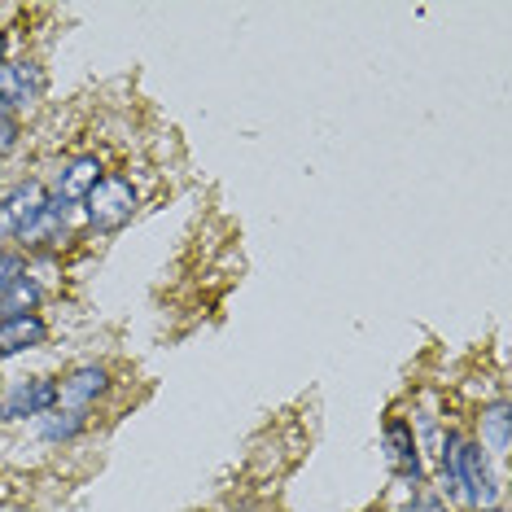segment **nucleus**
Returning a JSON list of instances; mask_svg holds the SVG:
<instances>
[{
    "label": "nucleus",
    "mask_w": 512,
    "mask_h": 512,
    "mask_svg": "<svg viewBox=\"0 0 512 512\" xmlns=\"http://www.w3.org/2000/svg\"><path fill=\"white\" fill-rule=\"evenodd\" d=\"M84 224L92 232H119L136 219V211H141V189H136L127 176H114V171H106V176L97 180V189H92L84 202Z\"/></svg>",
    "instance_id": "nucleus-1"
},
{
    "label": "nucleus",
    "mask_w": 512,
    "mask_h": 512,
    "mask_svg": "<svg viewBox=\"0 0 512 512\" xmlns=\"http://www.w3.org/2000/svg\"><path fill=\"white\" fill-rule=\"evenodd\" d=\"M499 499H504V486H499L495 460L486 456L473 438H464V447H460V504L469 512H486V508H499Z\"/></svg>",
    "instance_id": "nucleus-2"
},
{
    "label": "nucleus",
    "mask_w": 512,
    "mask_h": 512,
    "mask_svg": "<svg viewBox=\"0 0 512 512\" xmlns=\"http://www.w3.org/2000/svg\"><path fill=\"white\" fill-rule=\"evenodd\" d=\"M49 206V184L44 180H18L0 193V246H14V241L27 232Z\"/></svg>",
    "instance_id": "nucleus-3"
},
{
    "label": "nucleus",
    "mask_w": 512,
    "mask_h": 512,
    "mask_svg": "<svg viewBox=\"0 0 512 512\" xmlns=\"http://www.w3.org/2000/svg\"><path fill=\"white\" fill-rule=\"evenodd\" d=\"M57 407V377H22L14 386L0 390V425L40 421Z\"/></svg>",
    "instance_id": "nucleus-4"
},
{
    "label": "nucleus",
    "mask_w": 512,
    "mask_h": 512,
    "mask_svg": "<svg viewBox=\"0 0 512 512\" xmlns=\"http://www.w3.org/2000/svg\"><path fill=\"white\" fill-rule=\"evenodd\" d=\"M49 92V75L36 57H9L0 66V110L22 114V110H36Z\"/></svg>",
    "instance_id": "nucleus-5"
},
{
    "label": "nucleus",
    "mask_w": 512,
    "mask_h": 512,
    "mask_svg": "<svg viewBox=\"0 0 512 512\" xmlns=\"http://www.w3.org/2000/svg\"><path fill=\"white\" fill-rule=\"evenodd\" d=\"M381 447H386V464L399 482H412V491L425 486V460H421V438L407 416H390L381 425Z\"/></svg>",
    "instance_id": "nucleus-6"
},
{
    "label": "nucleus",
    "mask_w": 512,
    "mask_h": 512,
    "mask_svg": "<svg viewBox=\"0 0 512 512\" xmlns=\"http://www.w3.org/2000/svg\"><path fill=\"white\" fill-rule=\"evenodd\" d=\"M114 390V372L106 364H79L66 377H57V407L66 412H92Z\"/></svg>",
    "instance_id": "nucleus-7"
},
{
    "label": "nucleus",
    "mask_w": 512,
    "mask_h": 512,
    "mask_svg": "<svg viewBox=\"0 0 512 512\" xmlns=\"http://www.w3.org/2000/svg\"><path fill=\"white\" fill-rule=\"evenodd\" d=\"M101 176H106V167H101L97 154H75V158L62 162V171L53 176V189L49 193L57 197V202H66V206H79L92 189H97Z\"/></svg>",
    "instance_id": "nucleus-8"
},
{
    "label": "nucleus",
    "mask_w": 512,
    "mask_h": 512,
    "mask_svg": "<svg viewBox=\"0 0 512 512\" xmlns=\"http://www.w3.org/2000/svg\"><path fill=\"white\" fill-rule=\"evenodd\" d=\"M473 442L486 451L491 460H504L512 451V407L508 399H491L477 407V434Z\"/></svg>",
    "instance_id": "nucleus-9"
},
{
    "label": "nucleus",
    "mask_w": 512,
    "mask_h": 512,
    "mask_svg": "<svg viewBox=\"0 0 512 512\" xmlns=\"http://www.w3.org/2000/svg\"><path fill=\"white\" fill-rule=\"evenodd\" d=\"M44 342H49V320L40 311H31V316H0V359L40 351Z\"/></svg>",
    "instance_id": "nucleus-10"
},
{
    "label": "nucleus",
    "mask_w": 512,
    "mask_h": 512,
    "mask_svg": "<svg viewBox=\"0 0 512 512\" xmlns=\"http://www.w3.org/2000/svg\"><path fill=\"white\" fill-rule=\"evenodd\" d=\"M84 429H88V412H66V407H53L49 416L36 421V434H40V442H49V447L75 442Z\"/></svg>",
    "instance_id": "nucleus-11"
},
{
    "label": "nucleus",
    "mask_w": 512,
    "mask_h": 512,
    "mask_svg": "<svg viewBox=\"0 0 512 512\" xmlns=\"http://www.w3.org/2000/svg\"><path fill=\"white\" fill-rule=\"evenodd\" d=\"M40 307H44V285L27 267V276H18V281L0 294V316H31V311H40Z\"/></svg>",
    "instance_id": "nucleus-12"
},
{
    "label": "nucleus",
    "mask_w": 512,
    "mask_h": 512,
    "mask_svg": "<svg viewBox=\"0 0 512 512\" xmlns=\"http://www.w3.org/2000/svg\"><path fill=\"white\" fill-rule=\"evenodd\" d=\"M22 145V119L9 110H0V158L14 154V149Z\"/></svg>",
    "instance_id": "nucleus-13"
},
{
    "label": "nucleus",
    "mask_w": 512,
    "mask_h": 512,
    "mask_svg": "<svg viewBox=\"0 0 512 512\" xmlns=\"http://www.w3.org/2000/svg\"><path fill=\"white\" fill-rule=\"evenodd\" d=\"M403 512H451V504L442 495L429 491V495H412V504H407Z\"/></svg>",
    "instance_id": "nucleus-14"
},
{
    "label": "nucleus",
    "mask_w": 512,
    "mask_h": 512,
    "mask_svg": "<svg viewBox=\"0 0 512 512\" xmlns=\"http://www.w3.org/2000/svg\"><path fill=\"white\" fill-rule=\"evenodd\" d=\"M5 62H9V40L0 36V66H5Z\"/></svg>",
    "instance_id": "nucleus-15"
},
{
    "label": "nucleus",
    "mask_w": 512,
    "mask_h": 512,
    "mask_svg": "<svg viewBox=\"0 0 512 512\" xmlns=\"http://www.w3.org/2000/svg\"><path fill=\"white\" fill-rule=\"evenodd\" d=\"M9 189V184H5V167H0V193H5Z\"/></svg>",
    "instance_id": "nucleus-16"
},
{
    "label": "nucleus",
    "mask_w": 512,
    "mask_h": 512,
    "mask_svg": "<svg viewBox=\"0 0 512 512\" xmlns=\"http://www.w3.org/2000/svg\"><path fill=\"white\" fill-rule=\"evenodd\" d=\"M486 512H504V504H499V508H486Z\"/></svg>",
    "instance_id": "nucleus-17"
},
{
    "label": "nucleus",
    "mask_w": 512,
    "mask_h": 512,
    "mask_svg": "<svg viewBox=\"0 0 512 512\" xmlns=\"http://www.w3.org/2000/svg\"><path fill=\"white\" fill-rule=\"evenodd\" d=\"M0 390H5V377H0Z\"/></svg>",
    "instance_id": "nucleus-18"
}]
</instances>
